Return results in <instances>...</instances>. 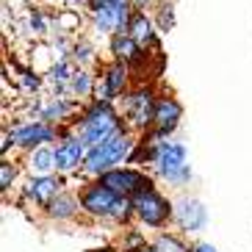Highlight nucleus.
<instances>
[{
    "instance_id": "f257e3e1",
    "label": "nucleus",
    "mask_w": 252,
    "mask_h": 252,
    "mask_svg": "<svg viewBox=\"0 0 252 252\" xmlns=\"http://www.w3.org/2000/svg\"><path fill=\"white\" fill-rule=\"evenodd\" d=\"M136 163H150L153 175L172 189H186L191 183V163H189V150L183 141L175 139H156L153 133H144L133 150Z\"/></svg>"
},
{
    "instance_id": "f03ea898",
    "label": "nucleus",
    "mask_w": 252,
    "mask_h": 252,
    "mask_svg": "<svg viewBox=\"0 0 252 252\" xmlns=\"http://www.w3.org/2000/svg\"><path fill=\"white\" fill-rule=\"evenodd\" d=\"M125 130L127 125L122 111H117L114 103H103V100H92L81 111V119L75 122V133L83 139L86 147H94V144L111 139L117 133H125Z\"/></svg>"
},
{
    "instance_id": "7ed1b4c3",
    "label": "nucleus",
    "mask_w": 252,
    "mask_h": 252,
    "mask_svg": "<svg viewBox=\"0 0 252 252\" xmlns=\"http://www.w3.org/2000/svg\"><path fill=\"white\" fill-rule=\"evenodd\" d=\"M136 144H139L136 133L125 130V133H117V136H111V139H105V141H100V144H94V147H89L86 161H83V169H81L83 178L97 180L108 169L125 166V163L130 161V156H133Z\"/></svg>"
},
{
    "instance_id": "20e7f679",
    "label": "nucleus",
    "mask_w": 252,
    "mask_h": 252,
    "mask_svg": "<svg viewBox=\"0 0 252 252\" xmlns=\"http://www.w3.org/2000/svg\"><path fill=\"white\" fill-rule=\"evenodd\" d=\"M130 200H133L136 219H139L144 227L163 230L166 224L172 222V219H175V200L163 197V194L156 189V183L144 186V189H141V191H136Z\"/></svg>"
},
{
    "instance_id": "39448f33",
    "label": "nucleus",
    "mask_w": 252,
    "mask_h": 252,
    "mask_svg": "<svg viewBox=\"0 0 252 252\" xmlns=\"http://www.w3.org/2000/svg\"><path fill=\"white\" fill-rule=\"evenodd\" d=\"M156 105L158 97L153 92V86H133L122 97V117L130 133L144 136L147 130H153V119H156Z\"/></svg>"
},
{
    "instance_id": "423d86ee",
    "label": "nucleus",
    "mask_w": 252,
    "mask_h": 252,
    "mask_svg": "<svg viewBox=\"0 0 252 252\" xmlns=\"http://www.w3.org/2000/svg\"><path fill=\"white\" fill-rule=\"evenodd\" d=\"M81 211L86 216H92V219H103V222H108V216H111L114 205H117L119 194L111 191L105 183H100V180H89V183L81 189Z\"/></svg>"
},
{
    "instance_id": "0eeeda50",
    "label": "nucleus",
    "mask_w": 252,
    "mask_h": 252,
    "mask_svg": "<svg viewBox=\"0 0 252 252\" xmlns=\"http://www.w3.org/2000/svg\"><path fill=\"white\" fill-rule=\"evenodd\" d=\"M127 92H130V67L122 64V61H111V64L103 69V75L97 78L94 100L114 103L119 97H125Z\"/></svg>"
},
{
    "instance_id": "6e6552de",
    "label": "nucleus",
    "mask_w": 252,
    "mask_h": 252,
    "mask_svg": "<svg viewBox=\"0 0 252 252\" xmlns=\"http://www.w3.org/2000/svg\"><path fill=\"white\" fill-rule=\"evenodd\" d=\"M92 11V23H94V31L100 33H125L127 23H130V14H133V3L130 0H114L108 6L100 8H89Z\"/></svg>"
},
{
    "instance_id": "1a4fd4ad",
    "label": "nucleus",
    "mask_w": 252,
    "mask_h": 252,
    "mask_svg": "<svg viewBox=\"0 0 252 252\" xmlns=\"http://www.w3.org/2000/svg\"><path fill=\"white\" fill-rule=\"evenodd\" d=\"M61 136V127L50 125L45 119H28L23 125H14L11 127V139H14V147L20 150H36L42 144H50V141H59Z\"/></svg>"
},
{
    "instance_id": "9d476101",
    "label": "nucleus",
    "mask_w": 252,
    "mask_h": 252,
    "mask_svg": "<svg viewBox=\"0 0 252 252\" xmlns=\"http://www.w3.org/2000/svg\"><path fill=\"white\" fill-rule=\"evenodd\" d=\"M86 153L89 147L83 144V139L78 133H69V130H61L59 144H56V172L59 175H72V172L83 169V161H86Z\"/></svg>"
},
{
    "instance_id": "9b49d317",
    "label": "nucleus",
    "mask_w": 252,
    "mask_h": 252,
    "mask_svg": "<svg viewBox=\"0 0 252 252\" xmlns=\"http://www.w3.org/2000/svg\"><path fill=\"white\" fill-rule=\"evenodd\" d=\"M172 222L180 227V233L197 236V233H202L208 227V208L202 205V200L183 194V197L175 200V219Z\"/></svg>"
},
{
    "instance_id": "f8f14e48",
    "label": "nucleus",
    "mask_w": 252,
    "mask_h": 252,
    "mask_svg": "<svg viewBox=\"0 0 252 252\" xmlns=\"http://www.w3.org/2000/svg\"><path fill=\"white\" fill-rule=\"evenodd\" d=\"M97 180L105 183L111 191H117L119 197H133L136 191L153 183V178H147L139 166H117V169H108L105 175H100Z\"/></svg>"
},
{
    "instance_id": "ddd939ff",
    "label": "nucleus",
    "mask_w": 252,
    "mask_h": 252,
    "mask_svg": "<svg viewBox=\"0 0 252 252\" xmlns=\"http://www.w3.org/2000/svg\"><path fill=\"white\" fill-rule=\"evenodd\" d=\"M180 119H183V103H180L175 94H161L156 105V119H153V133L156 139H172V133L180 127Z\"/></svg>"
},
{
    "instance_id": "4468645a",
    "label": "nucleus",
    "mask_w": 252,
    "mask_h": 252,
    "mask_svg": "<svg viewBox=\"0 0 252 252\" xmlns=\"http://www.w3.org/2000/svg\"><path fill=\"white\" fill-rule=\"evenodd\" d=\"M61 191H64V180L59 175H31L23 186V197L39 208H45Z\"/></svg>"
},
{
    "instance_id": "2eb2a0df",
    "label": "nucleus",
    "mask_w": 252,
    "mask_h": 252,
    "mask_svg": "<svg viewBox=\"0 0 252 252\" xmlns=\"http://www.w3.org/2000/svg\"><path fill=\"white\" fill-rule=\"evenodd\" d=\"M111 56H114V61H122V64H127V67L133 69L144 61L147 47H141L139 42L125 31V33H114L111 36Z\"/></svg>"
},
{
    "instance_id": "dca6fc26",
    "label": "nucleus",
    "mask_w": 252,
    "mask_h": 252,
    "mask_svg": "<svg viewBox=\"0 0 252 252\" xmlns=\"http://www.w3.org/2000/svg\"><path fill=\"white\" fill-rule=\"evenodd\" d=\"M81 211V197H75L72 191H61L56 194L50 202L45 205V216L50 222H72Z\"/></svg>"
},
{
    "instance_id": "f3484780",
    "label": "nucleus",
    "mask_w": 252,
    "mask_h": 252,
    "mask_svg": "<svg viewBox=\"0 0 252 252\" xmlns=\"http://www.w3.org/2000/svg\"><path fill=\"white\" fill-rule=\"evenodd\" d=\"M75 111H83L81 105H78V100H67V97H50L47 103L39 105V119H45V122H50V125L61 127L64 122H69V117H72Z\"/></svg>"
},
{
    "instance_id": "a211bd4d",
    "label": "nucleus",
    "mask_w": 252,
    "mask_h": 252,
    "mask_svg": "<svg viewBox=\"0 0 252 252\" xmlns=\"http://www.w3.org/2000/svg\"><path fill=\"white\" fill-rule=\"evenodd\" d=\"M127 33L139 42L141 47H158V25L150 20L141 8H133V14H130V23H127Z\"/></svg>"
},
{
    "instance_id": "6ab92c4d",
    "label": "nucleus",
    "mask_w": 252,
    "mask_h": 252,
    "mask_svg": "<svg viewBox=\"0 0 252 252\" xmlns=\"http://www.w3.org/2000/svg\"><path fill=\"white\" fill-rule=\"evenodd\" d=\"M56 169V147L42 144V147L28 153V172L31 175H53Z\"/></svg>"
},
{
    "instance_id": "aec40b11",
    "label": "nucleus",
    "mask_w": 252,
    "mask_h": 252,
    "mask_svg": "<svg viewBox=\"0 0 252 252\" xmlns=\"http://www.w3.org/2000/svg\"><path fill=\"white\" fill-rule=\"evenodd\" d=\"M94 86H97V78L89 72V69L78 67L72 72V78H69L67 83V94L75 97V100H83V97H94Z\"/></svg>"
},
{
    "instance_id": "412c9836",
    "label": "nucleus",
    "mask_w": 252,
    "mask_h": 252,
    "mask_svg": "<svg viewBox=\"0 0 252 252\" xmlns=\"http://www.w3.org/2000/svg\"><path fill=\"white\" fill-rule=\"evenodd\" d=\"M150 244L156 247L158 252H191V244H186L180 236H175V233H166V230L156 233V238H153Z\"/></svg>"
},
{
    "instance_id": "4be33fe9",
    "label": "nucleus",
    "mask_w": 252,
    "mask_h": 252,
    "mask_svg": "<svg viewBox=\"0 0 252 252\" xmlns=\"http://www.w3.org/2000/svg\"><path fill=\"white\" fill-rule=\"evenodd\" d=\"M156 25L161 33H169L175 28V6H172V0H163L161 8H158V17H156Z\"/></svg>"
},
{
    "instance_id": "5701e85b",
    "label": "nucleus",
    "mask_w": 252,
    "mask_h": 252,
    "mask_svg": "<svg viewBox=\"0 0 252 252\" xmlns=\"http://www.w3.org/2000/svg\"><path fill=\"white\" fill-rule=\"evenodd\" d=\"M69 59H72L75 64L86 67V64H92V61H94V47H92L89 42H78V45L72 47V53H69Z\"/></svg>"
},
{
    "instance_id": "b1692460",
    "label": "nucleus",
    "mask_w": 252,
    "mask_h": 252,
    "mask_svg": "<svg viewBox=\"0 0 252 252\" xmlns=\"http://www.w3.org/2000/svg\"><path fill=\"white\" fill-rule=\"evenodd\" d=\"M14 180H17V166L8 158H3V163H0V191L8 194V189L14 186Z\"/></svg>"
},
{
    "instance_id": "393cba45",
    "label": "nucleus",
    "mask_w": 252,
    "mask_h": 252,
    "mask_svg": "<svg viewBox=\"0 0 252 252\" xmlns=\"http://www.w3.org/2000/svg\"><path fill=\"white\" fill-rule=\"evenodd\" d=\"M20 81H23V86H25L28 92H39V89H42V78H39L33 69H23Z\"/></svg>"
},
{
    "instance_id": "a878e982",
    "label": "nucleus",
    "mask_w": 252,
    "mask_h": 252,
    "mask_svg": "<svg viewBox=\"0 0 252 252\" xmlns=\"http://www.w3.org/2000/svg\"><path fill=\"white\" fill-rule=\"evenodd\" d=\"M191 252H219L211 241H191Z\"/></svg>"
},
{
    "instance_id": "bb28decb",
    "label": "nucleus",
    "mask_w": 252,
    "mask_h": 252,
    "mask_svg": "<svg viewBox=\"0 0 252 252\" xmlns=\"http://www.w3.org/2000/svg\"><path fill=\"white\" fill-rule=\"evenodd\" d=\"M130 3H133V6H150V3H163V0H130Z\"/></svg>"
},
{
    "instance_id": "cd10ccee",
    "label": "nucleus",
    "mask_w": 252,
    "mask_h": 252,
    "mask_svg": "<svg viewBox=\"0 0 252 252\" xmlns=\"http://www.w3.org/2000/svg\"><path fill=\"white\" fill-rule=\"evenodd\" d=\"M136 252H158V250H156V247H153V244H141V247H139V250H136Z\"/></svg>"
}]
</instances>
